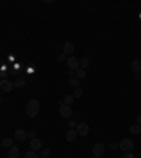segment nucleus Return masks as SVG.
<instances>
[{
    "mask_svg": "<svg viewBox=\"0 0 141 158\" xmlns=\"http://www.w3.org/2000/svg\"><path fill=\"white\" fill-rule=\"evenodd\" d=\"M73 100H75V96L73 95H65L64 96V104H68V106H70V104L73 103Z\"/></svg>",
    "mask_w": 141,
    "mask_h": 158,
    "instance_id": "2eb2a0df",
    "label": "nucleus"
},
{
    "mask_svg": "<svg viewBox=\"0 0 141 158\" xmlns=\"http://www.w3.org/2000/svg\"><path fill=\"white\" fill-rule=\"evenodd\" d=\"M119 148L123 150L124 153H129V151H131V150L134 148V143L131 141L130 138H124V140H121V141L119 143Z\"/></svg>",
    "mask_w": 141,
    "mask_h": 158,
    "instance_id": "f03ea898",
    "label": "nucleus"
},
{
    "mask_svg": "<svg viewBox=\"0 0 141 158\" xmlns=\"http://www.w3.org/2000/svg\"><path fill=\"white\" fill-rule=\"evenodd\" d=\"M95 158H99V157H95Z\"/></svg>",
    "mask_w": 141,
    "mask_h": 158,
    "instance_id": "72a5a7b5",
    "label": "nucleus"
},
{
    "mask_svg": "<svg viewBox=\"0 0 141 158\" xmlns=\"http://www.w3.org/2000/svg\"><path fill=\"white\" fill-rule=\"evenodd\" d=\"M59 115L62 116V117H65V119L70 117V116H72V107H70V106H68V104L62 103L59 106Z\"/></svg>",
    "mask_w": 141,
    "mask_h": 158,
    "instance_id": "423d86ee",
    "label": "nucleus"
},
{
    "mask_svg": "<svg viewBox=\"0 0 141 158\" xmlns=\"http://www.w3.org/2000/svg\"><path fill=\"white\" fill-rule=\"evenodd\" d=\"M1 102H3V100H1V98H0V104H1Z\"/></svg>",
    "mask_w": 141,
    "mask_h": 158,
    "instance_id": "473e14b6",
    "label": "nucleus"
},
{
    "mask_svg": "<svg viewBox=\"0 0 141 158\" xmlns=\"http://www.w3.org/2000/svg\"><path fill=\"white\" fill-rule=\"evenodd\" d=\"M123 158H134V154L131 153V151H129V153H124Z\"/></svg>",
    "mask_w": 141,
    "mask_h": 158,
    "instance_id": "a878e982",
    "label": "nucleus"
},
{
    "mask_svg": "<svg viewBox=\"0 0 141 158\" xmlns=\"http://www.w3.org/2000/svg\"><path fill=\"white\" fill-rule=\"evenodd\" d=\"M76 126H78V124H76L75 121H70V123H69V129H76Z\"/></svg>",
    "mask_w": 141,
    "mask_h": 158,
    "instance_id": "c756f323",
    "label": "nucleus"
},
{
    "mask_svg": "<svg viewBox=\"0 0 141 158\" xmlns=\"http://www.w3.org/2000/svg\"><path fill=\"white\" fill-rule=\"evenodd\" d=\"M13 87H14V82L9 81V79H1V82H0V90H3V92H11Z\"/></svg>",
    "mask_w": 141,
    "mask_h": 158,
    "instance_id": "7ed1b4c3",
    "label": "nucleus"
},
{
    "mask_svg": "<svg viewBox=\"0 0 141 158\" xmlns=\"http://www.w3.org/2000/svg\"><path fill=\"white\" fill-rule=\"evenodd\" d=\"M79 85H81V81H79V79H78L76 76L69 78V86H72V87H79Z\"/></svg>",
    "mask_w": 141,
    "mask_h": 158,
    "instance_id": "f3484780",
    "label": "nucleus"
},
{
    "mask_svg": "<svg viewBox=\"0 0 141 158\" xmlns=\"http://www.w3.org/2000/svg\"><path fill=\"white\" fill-rule=\"evenodd\" d=\"M131 69H133V72L134 73H137V72H140L141 71V62L140 61H133L131 62Z\"/></svg>",
    "mask_w": 141,
    "mask_h": 158,
    "instance_id": "ddd939ff",
    "label": "nucleus"
},
{
    "mask_svg": "<svg viewBox=\"0 0 141 158\" xmlns=\"http://www.w3.org/2000/svg\"><path fill=\"white\" fill-rule=\"evenodd\" d=\"M68 60V57H66L65 54H61L59 57H58V61H59V62H64V61H66Z\"/></svg>",
    "mask_w": 141,
    "mask_h": 158,
    "instance_id": "393cba45",
    "label": "nucleus"
},
{
    "mask_svg": "<svg viewBox=\"0 0 141 158\" xmlns=\"http://www.w3.org/2000/svg\"><path fill=\"white\" fill-rule=\"evenodd\" d=\"M1 147L11 148V147H13V140H11V138H9V137L3 138V140H1Z\"/></svg>",
    "mask_w": 141,
    "mask_h": 158,
    "instance_id": "4468645a",
    "label": "nucleus"
},
{
    "mask_svg": "<svg viewBox=\"0 0 141 158\" xmlns=\"http://www.w3.org/2000/svg\"><path fill=\"white\" fill-rule=\"evenodd\" d=\"M82 95H83V92H82L81 87H75V90H73V96H75V98H82Z\"/></svg>",
    "mask_w": 141,
    "mask_h": 158,
    "instance_id": "4be33fe9",
    "label": "nucleus"
},
{
    "mask_svg": "<svg viewBox=\"0 0 141 158\" xmlns=\"http://www.w3.org/2000/svg\"><path fill=\"white\" fill-rule=\"evenodd\" d=\"M24 158H38V155L35 151H28V153H26V157Z\"/></svg>",
    "mask_w": 141,
    "mask_h": 158,
    "instance_id": "5701e85b",
    "label": "nucleus"
},
{
    "mask_svg": "<svg viewBox=\"0 0 141 158\" xmlns=\"http://www.w3.org/2000/svg\"><path fill=\"white\" fill-rule=\"evenodd\" d=\"M26 112H27V116L28 117H35L40 112V102L37 99H31L28 100L27 106H26Z\"/></svg>",
    "mask_w": 141,
    "mask_h": 158,
    "instance_id": "f257e3e1",
    "label": "nucleus"
},
{
    "mask_svg": "<svg viewBox=\"0 0 141 158\" xmlns=\"http://www.w3.org/2000/svg\"><path fill=\"white\" fill-rule=\"evenodd\" d=\"M0 119H1V117H0Z\"/></svg>",
    "mask_w": 141,
    "mask_h": 158,
    "instance_id": "c9c22d12",
    "label": "nucleus"
},
{
    "mask_svg": "<svg viewBox=\"0 0 141 158\" xmlns=\"http://www.w3.org/2000/svg\"><path fill=\"white\" fill-rule=\"evenodd\" d=\"M30 148H31V151H40L41 148H43V143L41 140H38V138H33L31 141H30Z\"/></svg>",
    "mask_w": 141,
    "mask_h": 158,
    "instance_id": "6e6552de",
    "label": "nucleus"
},
{
    "mask_svg": "<svg viewBox=\"0 0 141 158\" xmlns=\"http://www.w3.org/2000/svg\"><path fill=\"white\" fill-rule=\"evenodd\" d=\"M140 73H141V71H140Z\"/></svg>",
    "mask_w": 141,
    "mask_h": 158,
    "instance_id": "f704fd0d",
    "label": "nucleus"
},
{
    "mask_svg": "<svg viewBox=\"0 0 141 158\" xmlns=\"http://www.w3.org/2000/svg\"><path fill=\"white\" fill-rule=\"evenodd\" d=\"M51 155V150L49 148H41L40 150V157L41 158H49Z\"/></svg>",
    "mask_w": 141,
    "mask_h": 158,
    "instance_id": "dca6fc26",
    "label": "nucleus"
},
{
    "mask_svg": "<svg viewBox=\"0 0 141 158\" xmlns=\"http://www.w3.org/2000/svg\"><path fill=\"white\" fill-rule=\"evenodd\" d=\"M137 124H140V126H141V115L137 117Z\"/></svg>",
    "mask_w": 141,
    "mask_h": 158,
    "instance_id": "2f4dec72",
    "label": "nucleus"
},
{
    "mask_svg": "<svg viewBox=\"0 0 141 158\" xmlns=\"http://www.w3.org/2000/svg\"><path fill=\"white\" fill-rule=\"evenodd\" d=\"M75 52V47H73V44L69 43V41H66L64 44V54L65 55H72Z\"/></svg>",
    "mask_w": 141,
    "mask_h": 158,
    "instance_id": "9d476101",
    "label": "nucleus"
},
{
    "mask_svg": "<svg viewBox=\"0 0 141 158\" xmlns=\"http://www.w3.org/2000/svg\"><path fill=\"white\" fill-rule=\"evenodd\" d=\"M104 144H102V143H96L95 146L92 147V153L95 157H100V155H103L104 154Z\"/></svg>",
    "mask_w": 141,
    "mask_h": 158,
    "instance_id": "39448f33",
    "label": "nucleus"
},
{
    "mask_svg": "<svg viewBox=\"0 0 141 158\" xmlns=\"http://www.w3.org/2000/svg\"><path fill=\"white\" fill-rule=\"evenodd\" d=\"M76 138H78V133H76L75 129H69L68 133H66V140L68 141H75Z\"/></svg>",
    "mask_w": 141,
    "mask_h": 158,
    "instance_id": "9b49d317",
    "label": "nucleus"
},
{
    "mask_svg": "<svg viewBox=\"0 0 141 158\" xmlns=\"http://www.w3.org/2000/svg\"><path fill=\"white\" fill-rule=\"evenodd\" d=\"M75 73H76V71H72V69H69V71H68V75H69V78H73V76H75Z\"/></svg>",
    "mask_w": 141,
    "mask_h": 158,
    "instance_id": "cd10ccee",
    "label": "nucleus"
},
{
    "mask_svg": "<svg viewBox=\"0 0 141 158\" xmlns=\"http://www.w3.org/2000/svg\"><path fill=\"white\" fill-rule=\"evenodd\" d=\"M76 133H78V136H82L85 137L89 134V126L86 124V123H79V124L76 126Z\"/></svg>",
    "mask_w": 141,
    "mask_h": 158,
    "instance_id": "20e7f679",
    "label": "nucleus"
},
{
    "mask_svg": "<svg viewBox=\"0 0 141 158\" xmlns=\"http://www.w3.org/2000/svg\"><path fill=\"white\" fill-rule=\"evenodd\" d=\"M130 133L131 134H140L141 133V126L140 124H133L130 127Z\"/></svg>",
    "mask_w": 141,
    "mask_h": 158,
    "instance_id": "6ab92c4d",
    "label": "nucleus"
},
{
    "mask_svg": "<svg viewBox=\"0 0 141 158\" xmlns=\"http://www.w3.org/2000/svg\"><path fill=\"white\" fill-rule=\"evenodd\" d=\"M134 79H137V81H140V79H141V73H140V72L134 73Z\"/></svg>",
    "mask_w": 141,
    "mask_h": 158,
    "instance_id": "c85d7f7f",
    "label": "nucleus"
},
{
    "mask_svg": "<svg viewBox=\"0 0 141 158\" xmlns=\"http://www.w3.org/2000/svg\"><path fill=\"white\" fill-rule=\"evenodd\" d=\"M18 155H20V150L17 147H11L9 150V153H7V157L9 158H18Z\"/></svg>",
    "mask_w": 141,
    "mask_h": 158,
    "instance_id": "f8f14e48",
    "label": "nucleus"
},
{
    "mask_svg": "<svg viewBox=\"0 0 141 158\" xmlns=\"http://www.w3.org/2000/svg\"><path fill=\"white\" fill-rule=\"evenodd\" d=\"M27 138H30V140L35 138V133H34V131H30V133H27Z\"/></svg>",
    "mask_w": 141,
    "mask_h": 158,
    "instance_id": "bb28decb",
    "label": "nucleus"
},
{
    "mask_svg": "<svg viewBox=\"0 0 141 158\" xmlns=\"http://www.w3.org/2000/svg\"><path fill=\"white\" fill-rule=\"evenodd\" d=\"M107 147L110 148V150H113V151H114V150H117V148H119V143H114V141H112V143H110V144L107 146Z\"/></svg>",
    "mask_w": 141,
    "mask_h": 158,
    "instance_id": "b1692460",
    "label": "nucleus"
},
{
    "mask_svg": "<svg viewBox=\"0 0 141 158\" xmlns=\"http://www.w3.org/2000/svg\"><path fill=\"white\" fill-rule=\"evenodd\" d=\"M68 66H69L72 71H76V69H79V60H76L75 57H68Z\"/></svg>",
    "mask_w": 141,
    "mask_h": 158,
    "instance_id": "0eeeda50",
    "label": "nucleus"
},
{
    "mask_svg": "<svg viewBox=\"0 0 141 158\" xmlns=\"http://www.w3.org/2000/svg\"><path fill=\"white\" fill-rule=\"evenodd\" d=\"M75 76L81 81V79H83V78H86V71H85V69H82V68H79V69H76Z\"/></svg>",
    "mask_w": 141,
    "mask_h": 158,
    "instance_id": "a211bd4d",
    "label": "nucleus"
},
{
    "mask_svg": "<svg viewBox=\"0 0 141 158\" xmlns=\"http://www.w3.org/2000/svg\"><path fill=\"white\" fill-rule=\"evenodd\" d=\"M87 65H89V58H82V60L79 61V66H81L82 69L87 68Z\"/></svg>",
    "mask_w": 141,
    "mask_h": 158,
    "instance_id": "aec40b11",
    "label": "nucleus"
},
{
    "mask_svg": "<svg viewBox=\"0 0 141 158\" xmlns=\"http://www.w3.org/2000/svg\"><path fill=\"white\" fill-rule=\"evenodd\" d=\"M26 85V79H17L14 82V87H23Z\"/></svg>",
    "mask_w": 141,
    "mask_h": 158,
    "instance_id": "412c9836",
    "label": "nucleus"
},
{
    "mask_svg": "<svg viewBox=\"0 0 141 158\" xmlns=\"http://www.w3.org/2000/svg\"><path fill=\"white\" fill-rule=\"evenodd\" d=\"M14 138H16L17 141H26V138H27V133H26V130L17 129V130L14 131Z\"/></svg>",
    "mask_w": 141,
    "mask_h": 158,
    "instance_id": "1a4fd4ad",
    "label": "nucleus"
},
{
    "mask_svg": "<svg viewBox=\"0 0 141 158\" xmlns=\"http://www.w3.org/2000/svg\"><path fill=\"white\" fill-rule=\"evenodd\" d=\"M33 69H34V65L30 64V65H28V72H33Z\"/></svg>",
    "mask_w": 141,
    "mask_h": 158,
    "instance_id": "7c9ffc66",
    "label": "nucleus"
}]
</instances>
